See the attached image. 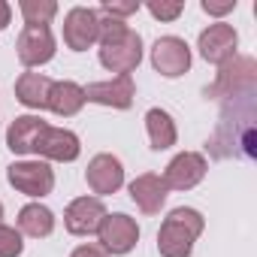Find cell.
I'll return each mask as SVG.
<instances>
[{"label": "cell", "instance_id": "cell-11", "mask_svg": "<svg viewBox=\"0 0 257 257\" xmlns=\"http://www.w3.org/2000/svg\"><path fill=\"white\" fill-rule=\"evenodd\" d=\"M34 155H40L46 164L49 161H58V164H73L79 155H82V143L73 131L67 127H52L46 124V131L40 134V143L34 149Z\"/></svg>", "mask_w": 257, "mask_h": 257}, {"label": "cell", "instance_id": "cell-4", "mask_svg": "<svg viewBox=\"0 0 257 257\" xmlns=\"http://www.w3.org/2000/svg\"><path fill=\"white\" fill-rule=\"evenodd\" d=\"M7 182L19 194L40 200V197L52 194V188H55V170L46 161H16L7 170Z\"/></svg>", "mask_w": 257, "mask_h": 257}, {"label": "cell", "instance_id": "cell-16", "mask_svg": "<svg viewBox=\"0 0 257 257\" xmlns=\"http://www.w3.org/2000/svg\"><path fill=\"white\" fill-rule=\"evenodd\" d=\"M43 131H46V121L40 115H19L7 131V149L13 155H34Z\"/></svg>", "mask_w": 257, "mask_h": 257}, {"label": "cell", "instance_id": "cell-15", "mask_svg": "<svg viewBox=\"0 0 257 257\" xmlns=\"http://www.w3.org/2000/svg\"><path fill=\"white\" fill-rule=\"evenodd\" d=\"M167 194L170 191H167L164 179L155 176V173H143L131 182V200L140 206L143 215H158L167 203Z\"/></svg>", "mask_w": 257, "mask_h": 257}, {"label": "cell", "instance_id": "cell-27", "mask_svg": "<svg viewBox=\"0 0 257 257\" xmlns=\"http://www.w3.org/2000/svg\"><path fill=\"white\" fill-rule=\"evenodd\" d=\"M10 19H13V7L7 4V0H0V31L10 25Z\"/></svg>", "mask_w": 257, "mask_h": 257}, {"label": "cell", "instance_id": "cell-20", "mask_svg": "<svg viewBox=\"0 0 257 257\" xmlns=\"http://www.w3.org/2000/svg\"><path fill=\"white\" fill-rule=\"evenodd\" d=\"M55 230V212L43 203H28L19 212V233L31 239H46Z\"/></svg>", "mask_w": 257, "mask_h": 257}, {"label": "cell", "instance_id": "cell-23", "mask_svg": "<svg viewBox=\"0 0 257 257\" xmlns=\"http://www.w3.org/2000/svg\"><path fill=\"white\" fill-rule=\"evenodd\" d=\"M146 10H149L158 22H176V19L185 13V4H182V0H152Z\"/></svg>", "mask_w": 257, "mask_h": 257}, {"label": "cell", "instance_id": "cell-13", "mask_svg": "<svg viewBox=\"0 0 257 257\" xmlns=\"http://www.w3.org/2000/svg\"><path fill=\"white\" fill-rule=\"evenodd\" d=\"M85 182H88V188L94 191V197H109V194H115V191L124 185V164H121L115 155H109V152L94 155V158L88 161Z\"/></svg>", "mask_w": 257, "mask_h": 257}, {"label": "cell", "instance_id": "cell-17", "mask_svg": "<svg viewBox=\"0 0 257 257\" xmlns=\"http://www.w3.org/2000/svg\"><path fill=\"white\" fill-rule=\"evenodd\" d=\"M82 106H85V88H82L79 82H70V79L52 82L46 109H52V112L61 115V118H73V115L82 112Z\"/></svg>", "mask_w": 257, "mask_h": 257}, {"label": "cell", "instance_id": "cell-3", "mask_svg": "<svg viewBox=\"0 0 257 257\" xmlns=\"http://www.w3.org/2000/svg\"><path fill=\"white\" fill-rule=\"evenodd\" d=\"M257 85V67L251 58H233L221 67L215 85L209 88L212 97H233V100H248L254 97Z\"/></svg>", "mask_w": 257, "mask_h": 257}, {"label": "cell", "instance_id": "cell-21", "mask_svg": "<svg viewBox=\"0 0 257 257\" xmlns=\"http://www.w3.org/2000/svg\"><path fill=\"white\" fill-rule=\"evenodd\" d=\"M25 28H49L52 19L58 16V4L55 0H22L19 4Z\"/></svg>", "mask_w": 257, "mask_h": 257}, {"label": "cell", "instance_id": "cell-19", "mask_svg": "<svg viewBox=\"0 0 257 257\" xmlns=\"http://www.w3.org/2000/svg\"><path fill=\"white\" fill-rule=\"evenodd\" d=\"M49 91H52V79L43 76V73H22L19 82H16V97L22 106L28 109H46L49 103Z\"/></svg>", "mask_w": 257, "mask_h": 257}, {"label": "cell", "instance_id": "cell-26", "mask_svg": "<svg viewBox=\"0 0 257 257\" xmlns=\"http://www.w3.org/2000/svg\"><path fill=\"white\" fill-rule=\"evenodd\" d=\"M70 257H109V254H106L100 245H91V242H88V245H79Z\"/></svg>", "mask_w": 257, "mask_h": 257}, {"label": "cell", "instance_id": "cell-14", "mask_svg": "<svg viewBox=\"0 0 257 257\" xmlns=\"http://www.w3.org/2000/svg\"><path fill=\"white\" fill-rule=\"evenodd\" d=\"M106 215L109 212H106V206H103L100 197H76L67 206V212H64V227L73 236H91V233L100 230V224H103Z\"/></svg>", "mask_w": 257, "mask_h": 257}, {"label": "cell", "instance_id": "cell-18", "mask_svg": "<svg viewBox=\"0 0 257 257\" xmlns=\"http://www.w3.org/2000/svg\"><path fill=\"white\" fill-rule=\"evenodd\" d=\"M146 131H149V143H152L155 152H167L179 140V131H176L173 115L167 109H161V106H152L146 112Z\"/></svg>", "mask_w": 257, "mask_h": 257}, {"label": "cell", "instance_id": "cell-25", "mask_svg": "<svg viewBox=\"0 0 257 257\" xmlns=\"http://www.w3.org/2000/svg\"><path fill=\"white\" fill-rule=\"evenodd\" d=\"M236 10V0H224V4H218V0H203V13L206 16H227Z\"/></svg>", "mask_w": 257, "mask_h": 257}, {"label": "cell", "instance_id": "cell-1", "mask_svg": "<svg viewBox=\"0 0 257 257\" xmlns=\"http://www.w3.org/2000/svg\"><path fill=\"white\" fill-rule=\"evenodd\" d=\"M97 43H100V64L115 76H131L143 61V37L121 19L100 13V40Z\"/></svg>", "mask_w": 257, "mask_h": 257}, {"label": "cell", "instance_id": "cell-12", "mask_svg": "<svg viewBox=\"0 0 257 257\" xmlns=\"http://www.w3.org/2000/svg\"><path fill=\"white\" fill-rule=\"evenodd\" d=\"M58 46H55V34L52 28H25L19 34V43H16V55L22 61V67L34 70V67H43L55 58Z\"/></svg>", "mask_w": 257, "mask_h": 257}, {"label": "cell", "instance_id": "cell-7", "mask_svg": "<svg viewBox=\"0 0 257 257\" xmlns=\"http://www.w3.org/2000/svg\"><path fill=\"white\" fill-rule=\"evenodd\" d=\"M236 46H239V34H236V28L227 25V22L209 25V28L200 34V40H197V49H200L203 61L215 64V67H224L227 61H233V58H236Z\"/></svg>", "mask_w": 257, "mask_h": 257}, {"label": "cell", "instance_id": "cell-6", "mask_svg": "<svg viewBox=\"0 0 257 257\" xmlns=\"http://www.w3.org/2000/svg\"><path fill=\"white\" fill-rule=\"evenodd\" d=\"M100 40V13L91 7H73L64 16V46L70 52H88Z\"/></svg>", "mask_w": 257, "mask_h": 257}, {"label": "cell", "instance_id": "cell-10", "mask_svg": "<svg viewBox=\"0 0 257 257\" xmlns=\"http://www.w3.org/2000/svg\"><path fill=\"white\" fill-rule=\"evenodd\" d=\"M137 97L134 76H112L106 82H91L85 88V103L109 106V109H131Z\"/></svg>", "mask_w": 257, "mask_h": 257}, {"label": "cell", "instance_id": "cell-28", "mask_svg": "<svg viewBox=\"0 0 257 257\" xmlns=\"http://www.w3.org/2000/svg\"><path fill=\"white\" fill-rule=\"evenodd\" d=\"M0 218H4V203H0Z\"/></svg>", "mask_w": 257, "mask_h": 257}, {"label": "cell", "instance_id": "cell-9", "mask_svg": "<svg viewBox=\"0 0 257 257\" xmlns=\"http://www.w3.org/2000/svg\"><path fill=\"white\" fill-rule=\"evenodd\" d=\"M206 170H209V164L200 152H182L167 164L161 179H164L167 191H191L206 179Z\"/></svg>", "mask_w": 257, "mask_h": 257}, {"label": "cell", "instance_id": "cell-24", "mask_svg": "<svg viewBox=\"0 0 257 257\" xmlns=\"http://www.w3.org/2000/svg\"><path fill=\"white\" fill-rule=\"evenodd\" d=\"M143 10V4L140 0H127V4H121V0H106V4H100V13L103 16H112V19H127V16H134V13H140Z\"/></svg>", "mask_w": 257, "mask_h": 257}, {"label": "cell", "instance_id": "cell-8", "mask_svg": "<svg viewBox=\"0 0 257 257\" xmlns=\"http://www.w3.org/2000/svg\"><path fill=\"white\" fill-rule=\"evenodd\" d=\"M152 67L164 79H179L191 70V46L182 37H161L152 46Z\"/></svg>", "mask_w": 257, "mask_h": 257}, {"label": "cell", "instance_id": "cell-2", "mask_svg": "<svg viewBox=\"0 0 257 257\" xmlns=\"http://www.w3.org/2000/svg\"><path fill=\"white\" fill-rule=\"evenodd\" d=\"M206 230V218L191 209V206H179L173 209L161 230H158V251L161 257H191L194 254V242L200 239V233Z\"/></svg>", "mask_w": 257, "mask_h": 257}, {"label": "cell", "instance_id": "cell-5", "mask_svg": "<svg viewBox=\"0 0 257 257\" xmlns=\"http://www.w3.org/2000/svg\"><path fill=\"white\" fill-rule=\"evenodd\" d=\"M100 248L112 257H121V254H131L140 242V224L131 218V215H124V212H112L103 218L100 230Z\"/></svg>", "mask_w": 257, "mask_h": 257}, {"label": "cell", "instance_id": "cell-22", "mask_svg": "<svg viewBox=\"0 0 257 257\" xmlns=\"http://www.w3.org/2000/svg\"><path fill=\"white\" fill-rule=\"evenodd\" d=\"M25 251V239L16 227L0 221V257H19Z\"/></svg>", "mask_w": 257, "mask_h": 257}]
</instances>
